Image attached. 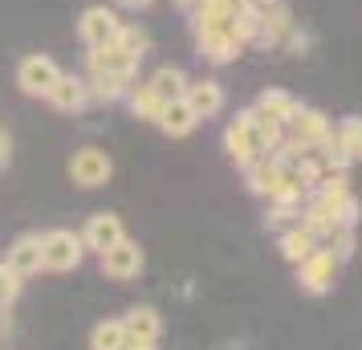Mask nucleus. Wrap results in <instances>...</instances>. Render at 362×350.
<instances>
[{
  "label": "nucleus",
  "mask_w": 362,
  "mask_h": 350,
  "mask_svg": "<svg viewBox=\"0 0 362 350\" xmlns=\"http://www.w3.org/2000/svg\"><path fill=\"white\" fill-rule=\"evenodd\" d=\"M293 269H297V285H301L310 298H326L329 289L338 285L342 261L334 257V249H329V245H317V249H313L301 265H293Z\"/></svg>",
  "instance_id": "obj_1"
},
{
  "label": "nucleus",
  "mask_w": 362,
  "mask_h": 350,
  "mask_svg": "<svg viewBox=\"0 0 362 350\" xmlns=\"http://www.w3.org/2000/svg\"><path fill=\"white\" fill-rule=\"evenodd\" d=\"M86 257V245L78 233H69V228H53V233L41 236V269H49V273H69V269H78Z\"/></svg>",
  "instance_id": "obj_2"
},
{
  "label": "nucleus",
  "mask_w": 362,
  "mask_h": 350,
  "mask_svg": "<svg viewBox=\"0 0 362 350\" xmlns=\"http://www.w3.org/2000/svg\"><path fill=\"white\" fill-rule=\"evenodd\" d=\"M57 78H62V66L53 62L49 53H25L17 62V86H21V94H29V98H45Z\"/></svg>",
  "instance_id": "obj_3"
},
{
  "label": "nucleus",
  "mask_w": 362,
  "mask_h": 350,
  "mask_svg": "<svg viewBox=\"0 0 362 350\" xmlns=\"http://www.w3.org/2000/svg\"><path fill=\"white\" fill-rule=\"evenodd\" d=\"M285 134H289L293 143H301L305 151H317L329 134H334V122H329L326 110H317V106H305V102H301L297 115L285 122Z\"/></svg>",
  "instance_id": "obj_4"
},
{
  "label": "nucleus",
  "mask_w": 362,
  "mask_h": 350,
  "mask_svg": "<svg viewBox=\"0 0 362 350\" xmlns=\"http://www.w3.org/2000/svg\"><path fill=\"white\" fill-rule=\"evenodd\" d=\"M110 175H115V159L102 147L74 151V159H69V180L78 187H102V184H110Z\"/></svg>",
  "instance_id": "obj_5"
},
{
  "label": "nucleus",
  "mask_w": 362,
  "mask_h": 350,
  "mask_svg": "<svg viewBox=\"0 0 362 350\" xmlns=\"http://www.w3.org/2000/svg\"><path fill=\"white\" fill-rule=\"evenodd\" d=\"M139 66H143V62H139L134 53L122 49L115 37H110V41H102V45H90V49H86V74H122V78H134Z\"/></svg>",
  "instance_id": "obj_6"
},
{
  "label": "nucleus",
  "mask_w": 362,
  "mask_h": 350,
  "mask_svg": "<svg viewBox=\"0 0 362 350\" xmlns=\"http://www.w3.org/2000/svg\"><path fill=\"white\" fill-rule=\"evenodd\" d=\"M102 273L110 281H131V277H139L143 273V249H139V240L122 236L118 245H110V249L102 252Z\"/></svg>",
  "instance_id": "obj_7"
},
{
  "label": "nucleus",
  "mask_w": 362,
  "mask_h": 350,
  "mask_svg": "<svg viewBox=\"0 0 362 350\" xmlns=\"http://www.w3.org/2000/svg\"><path fill=\"white\" fill-rule=\"evenodd\" d=\"M297 21L293 13H289V4H264L261 17H257V37H252V45H261V49H281V41L289 37V29H293Z\"/></svg>",
  "instance_id": "obj_8"
},
{
  "label": "nucleus",
  "mask_w": 362,
  "mask_h": 350,
  "mask_svg": "<svg viewBox=\"0 0 362 350\" xmlns=\"http://www.w3.org/2000/svg\"><path fill=\"white\" fill-rule=\"evenodd\" d=\"M118 25H122L118 8H110V4H90L82 17H78V37H82V45L90 49V45L110 41L118 33Z\"/></svg>",
  "instance_id": "obj_9"
},
{
  "label": "nucleus",
  "mask_w": 362,
  "mask_h": 350,
  "mask_svg": "<svg viewBox=\"0 0 362 350\" xmlns=\"http://www.w3.org/2000/svg\"><path fill=\"white\" fill-rule=\"evenodd\" d=\"M82 245H86V252H106L110 245H118L122 236H127V228H122V220L115 216V212H94V216L86 220V228L82 233Z\"/></svg>",
  "instance_id": "obj_10"
},
{
  "label": "nucleus",
  "mask_w": 362,
  "mask_h": 350,
  "mask_svg": "<svg viewBox=\"0 0 362 350\" xmlns=\"http://www.w3.org/2000/svg\"><path fill=\"white\" fill-rule=\"evenodd\" d=\"M245 53V45L232 37V29H216V33H199L196 37V57L208 66H232Z\"/></svg>",
  "instance_id": "obj_11"
},
{
  "label": "nucleus",
  "mask_w": 362,
  "mask_h": 350,
  "mask_svg": "<svg viewBox=\"0 0 362 350\" xmlns=\"http://www.w3.org/2000/svg\"><path fill=\"white\" fill-rule=\"evenodd\" d=\"M183 98H187V106L199 115V122L204 118H216L220 110H224V86L216 82V78H192L187 82V90H183Z\"/></svg>",
  "instance_id": "obj_12"
},
{
  "label": "nucleus",
  "mask_w": 362,
  "mask_h": 350,
  "mask_svg": "<svg viewBox=\"0 0 362 350\" xmlns=\"http://www.w3.org/2000/svg\"><path fill=\"white\" fill-rule=\"evenodd\" d=\"M53 110H62V115H82L86 106H90V94H86V78H74V74H62L57 82L49 86V94H45Z\"/></svg>",
  "instance_id": "obj_13"
},
{
  "label": "nucleus",
  "mask_w": 362,
  "mask_h": 350,
  "mask_svg": "<svg viewBox=\"0 0 362 350\" xmlns=\"http://www.w3.org/2000/svg\"><path fill=\"white\" fill-rule=\"evenodd\" d=\"M245 171V184L252 196H261V200H273L281 187V175H285V167L273 159V155H261V159H252L248 167H240Z\"/></svg>",
  "instance_id": "obj_14"
},
{
  "label": "nucleus",
  "mask_w": 362,
  "mask_h": 350,
  "mask_svg": "<svg viewBox=\"0 0 362 350\" xmlns=\"http://www.w3.org/2000/svg\"><path fill=\"white\" fill-rule=\"evenodd\" d=\"M224 151H228V159L236 167H248L252 159H261V147H257V139H252V131H248V122L240 115L224 127Z\"/></svg>",
  "instance_id": "obj_15"
},
{
  "label": "nucleus",
  "mask_w": 362,
  "mask_h": 350,
  "mask_svg": "<svg viewBox=\"0 0 362 350\" xmlns=\"http://www.w3.org/2000/svg\"><path fill=\"white\" fill-rule=\"evenodd\" d=\"M4 265L13 269V273H21V277H33V273H41V236H37V233L17 236V240L8 245Z\"/></svg>",
  "instance_id": "obj_16"
},
{
  "label": "nucleus",
  "mask_w": 362,
  "mask_h": 350,
  "mask_svg": "<svg viewBox=\"0 0 362 350\" xmlns=\"http://www.w3.org/2000/svg\"><path fill=\"white\" fill-rule=\"evenodd\" d=\"M236 115L248 122V131H252V139H257V147H261V155H273V151L281 147V139H285V127H281L277 118L261 115L257 106H245V110H236Z\"/></svg>",
  "instance_id": "obj_17"
},
{
  "label": "nucleus",
  "mask_w": 362,
  "mask_h": 350,
  "mask_svg": "<svg viewBox=\"0 0 362 350\" xmlns=\"http://www.w3.org/2000/svg\"><path fill=\"white\" fill-rule=\"evenodd\" d=\"M155 127H159L167 139H187V134L199 127V115L187 106V98H171L163 106V115H159V122H155Z\"/></svg>",
  "instance_id": "obj_18"
},
{
  "label": "nucleus",
  "mask_w": 362,
  "mask_h": 350,
  "mask_svg": "<svg viewBox=\"0 0 362 350\" xmlns=\"http://www.w3.org/2000/svg\"><path fill=\"white\" fill-rule=\"evenodd\" d=\"M122 330H127L131 342H159L163 317H159V310H151V305H134L131 314L122 317Z\"/></svg>",
  "instance_id": "obj_19"
},
{
  "label": "nucleus",
  "mask_w": 362,
  "mask_h": 350,
  "mask_svg": "<svg viewBox=\"0 0 362 350\" xmlns=\"http://www.w3.org/2000/svg\"><path fill=\"white\" fill-rule=\"evenodd\" d=\"M86 78V94L90 102H122L127 98V90L134 86V78H122V74H82Z\"/></svg>",
  "instance_id": "obj_20"
},
{
  "label": "nucleus",
  "mask_w": 362,
  "mask_h": 350,
  "mask_svg": "<svg viewBox=\"0 0 362 350\" xmlns=\"http://www.w3.org/2000/svg\"><path fill=\"white\" fill-rule=\"evenodd\" d=\"M277 249H281V257H285L289 265H301V261H305V257L317 249V240H313V236L301 228V220H297V224H289V228H281Z\"/></svg>",
  "instance_id": "obj_21"
},
{
  "label": "nucleus",
  "mask_w": 362,
  "mask_h": 350,
  "mask_svg": "<svg viewBox=\"0 0 362 350\" xmlns=\"http://www.w3.org/2000/svg\"><path fill=\"white\" fill-rule=\"evenodd\" d=\"M127 106H131V115L139 118V122H159L167 98H159L147 82H139V86H131V90H127Z\"/></svg>",
  "instance_id": "obj_22"
},
{
  "label": "nucleus",
  "mask_w": 362,
  "mask_h": 350,
  "mask_svg": "<svg viewBox=\"0 0 362 350\" xmlns=\"http://www.w3.org/2000/svg\"><path fill=\"white\" fill-rule=\"evenodd\" d=\"M252 106H257L261 115L277 118L281 127H285V122H289V118L297 115V106H301V102H297L293 94H289V90H277V86H269V90H261V98L252 102Z\"/></svg>",
  "instance_id": "obj_23"
},
{
  "label": "nucleus",
  "mask_w": 362,
  "mask_h": 350,
  "mask_svg": "<svg viewBox=\"0 0 362 350\" xmlns=\"http://www.w3.org/2000/svg\"><path fill=\"white\" fill-rule=\"evenodd\" d=\"M187 82H192V78H187L180 66H159V69H155V74L147 78V86L155 90V94H159V98H167V102H171V98H183Z\"/></svg>",
  "instance_id": "obj_24"
},
{
  "label": "nucleus",
  "mask_w": 362,
  "mask_h": 350,
  "mask_svg": "<svg viewBox=\"0 0 362 350\" xmlns=\"http://www.w3.org/2000/svg\"><path fill=\"white\" fill-rule=\"evenodd\" d=\"M334 139L346 147V155L354 159V163H362V115H346L334 122Z\"/></svg>",
  "instance_id": "obj_25"
},
{
  "label": "nucleus",
  "mask_w": 362,
  "mask_h": 350,
  "mask_svg": "<svg viewBox=\"0 0 362 350\" xmlns=\"http://www.w3.org/2000/svg\"><path fill=\"white\" fill-rule=\"evenodd\" d=\"M115 41H118V45H122L127 53H134L139 62H143V57L151 53V33L143 29V25H131V21H122V25H118Z\"/></svg>",
  "instance_id": "obj_26"
},
{
  "label": "nucleus",
  "mask_w": 362,
  "mask_h": 350,
  "mask_svg": "<svg viewBox=\"0 0 362 350\" xmlns=\"http://www.w3.org/2000/svg\"><path fill=\"white\" fill-rule=\"evenodd\" d=\"M127 346V330H122V317L118 322H98L90 334V350H122Z\"/></svg>",
  "instance_id": "obj_27"
},
{
  "label": "nucleus",
  "mask_w": 362,
  "mask_h": 350,
  "mask_svg": "<svg viewBox=\"0 0 362 350\" xmlns=\"http://www.w3.org/2000/svg\"><path fill=\"white\" fill-rule=\"evenodd\" d=\"M301 220V204H269L264 212V228H289Z\"/></svg>",
  "instance_id": "obj_28"
},
{
  "label": "nucleus",
  "mask_w": 362,
  "mask_h": 350,
  "mask_svg": "<svg viewBox=\"0 0 362 350\" xmlns=\"http://www.w3.org/2000/svg\"><path fill=\"white\" fill-rule=\"evenodd\" d=\"M329 249H334V257L346 265V261L358 252V236H354V228H334V236H329Z\"/></svg>",
  "instance_id": "obj_29"
},
{
  "label": "nucleus",
  "mask_w": 362,
  "mask_h": 350,
  "mask_svg": "<svg viewBox=\"0 0 362 350\" xmlns=\"http://www.w3.org/2000/svg\"><path fill=\"white\" fill-rule=\"evenodd\" d=\"M358 220H362L358 196H346V200L334 208V228H358Z\"/></svg>",
  "instance_id": "obj_30"
},
{
  "label": "nucleus",
  "mask_w": 362,
  "mask_h": 350,
  "mask_svg": "<svg viewBox=\"0 0 362 350\" xmlns=\"http://www.w3.org/2000/svg\"><path fill=\"white\" fill-rule=\"evenodd\" d=\"M21 281H25L21 273H13L8 265H0V310H8L21 298Z\"/></svg>",
  "instance_id": "obj_31"
},
{
  "label": "nucleus",
  "mask_w": 362,
  "mask_h": 350,
  "mask_svg": "<svg viewBox=\"0 0 362 350\" xmlns=\"http://www.w3.org/2000/svg\"><path fill=\"white\" fill-rule=\"evenodd\" d=\"M310 45H313V37L305 33V29H297V25H293V29H289V37L281 41V49H285V53H305V49H310Z\"/></svg>",
  "instance_id": "obj_32"
},
{
  "label": "nucleus",
  "mask_w": 362,
  "mask_h": 350,
  "mask_svg": "<svg viewBox=\"0 0 362 350\" xmlns=\"http://www.w3.org/2000/svg\"><path fill=\"white\" fill-rule=\"evenodd\" d=\"M118 4H122V8H131V13H139V8H151L155 0H118Z\"/></svg>",
  "instance_id": "obj_33"
},
{
  "label": "nucleus",
  "mask_w": 362,
  "mask_h": 350,
  "mask_svg": "<svg viewBox=\"0 0 362 350\" xmlns=\"http://www.w3.org/2000/svg\"><path fill=\"white\" fill-rule=\"evenodd\" d=\"M8 151H13V147H8V134L0 131V167L8 163Z\"/></svg>",
  "instance_id": "obj_34"
},
{
  "label": "nucleus",
  "mask_w": 362,
  "mask_h": 350,
  "mask_svg": "<svg viewBox=\"0 0 362 350\" xmlns=\"http://www.w3.org/2000/svg\"><path fill=\"white\" fill-rule=\"evenodd\" d=\"M171 4H175V8H180V13H192V8H196L199 0H171Z\"/></svg>",
  "instance_id": "obj_35"
},
{
  "label": "nucleus",
  "mask_w": 362,
  "mask_h": 350,
  "mask_svg": "<svg viewBox=\"0 0 362 350\" xmlns=\"http://www.w3.org/2000/svg\"><path fill=\"white\" fill-rule=\"evenodd\" d=\"M122 350H155V342H131V338H127V346Z\"/></svg>",
  "instance_id": "obj_36"
},
{
  "label": "nucleus",
  "mask_w": 362,
  "mask_h": 350,
  "mask_svg": "<svg viewBox=\"0 0 362 350\" xmlns=\"http://www.w3.org/2000/svg\"><path fill=\"white\" fill-rule=\"evenodd\" d=\"M252 4H261V8H264V4H277V0H252Z\"/></svg>",
  "instance_id": "obj_37"
}]
</instances>
